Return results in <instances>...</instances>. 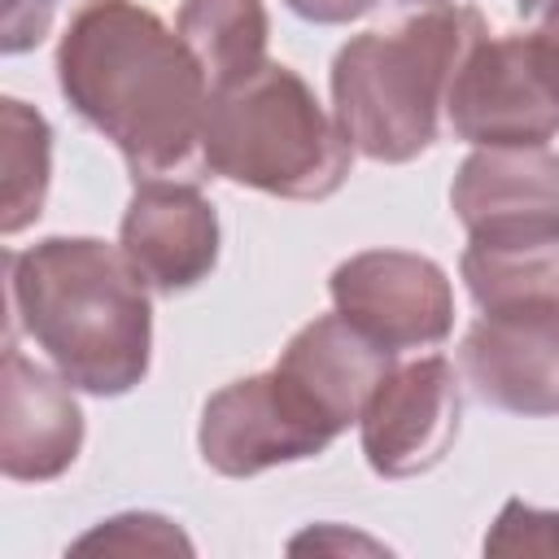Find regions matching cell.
<instances>
[{
    "instance_id": "ffe728a7",
    "label": "cell",
    "mask_w": 559,
    "mask_h": 559,
    "mask_svg": "<svg viewBox=\"0 0 559 559\" xmlns=\"http://www.w3.org/2000/svg\"><path fill=\"white\" fill-rule=\"evenodd\" d=\"M301 22H314V26H345V22H358L367 17L380 0H284Z\"/></svg>"
},
{
    "instance_id": "ac0fdd59",
    "label": "cell",
    "mask_w": 559,
    "mask_h": 559,
    "mask_svg": "<svg viewBox=\"0 0 559 559\" xmlns=\"http://www.w3.org/2000/svg\"><path fill=\"white\" fill-rule=\"evenodd\" d=\"M489 555H559V511H542L533 502L511 498L489 537H485Z\"/></svg>"
},
{
    "instance_id": "8fae6325",
    "label": "cell",
    "mask_w": 559,
    "mask_h": 559,
    "mask_svg": "<svg viewBox=\"0 0 559 559\" xmlns=\"http://www.w3.org/2000/svg\"><path fill=\"white\" fill-rule=\"evenodd\" d=\"M83 450L74 384L31 362L13 341L0 362V472L9 480H57Z\"/></svg>"
},
{
    "instance_id": "4fadbf2b",
    "label": "cell",
    "mask_w": 559,
    "mask_h": 559,
    "mask_svg": "<svg viewBox=\"0 0 559 559\" xmlns=\"http://www.w3.org/2000/svg\"><path fill=\"white\" fill-rule=\"evenodd\" d=\"M397 362V354L380 349L371 336H362L349 319L319 314L306 328L293 332V341L280 354V371H288L341 428L358 424L371 389L380 384V376Z\"/></svg>"
},
{
    "instance_id": "8992f818",
    "label": "cell",
    "mask_w": 559,
    "mask_h": 559,
    "mask_svg": "<svg viewBox=\"0 0 559 559\" xmlns=\"http://www.w3.org/2000/svg\"><path fill=\"white\" fill-rule=\"evenodd\" d=\"M345 428L280 367L223 384L197 428L205 467L231 480L323 454Z\"/></svg>"
},
{
    "instance_id": "7a4b0ae2",
    "label": "cell",
    "mask_w": 559,
    "mask_h": 559,
    "mask_svg": "<svg viewBox=\"0 0 559 559\" xmlns=\"http://www.w3.org/2000/svg\"><path fill=\"white\" fill-rule=\"evenodd\" d=\"M9 332L35 349L79 393L122 397L148 376L153 301L122 249L96 236H44L4 253Z\"/></svg>"
},
{
    "instance_id": "277c9868",
    "label": "cell",
    "mask_w": 559,
    "mask_h": 559,
    "mask_svg": "<svg viewBox=\"0 0 559 559\" xmlns=\"http://www.w3.org/2000/svg\"><path fill=\"white\" fill-rule=\"evenodd\" d=\"M205 170L284 201H323L349 179L354 148L336 118L314 100L310 83L266 61L249 79L210 92Z\"/></svg>"
},
{
    "instance_id": "603a6c76",
    "label": "cell",
    "mask_w": 559,
    "mask_h": 559,
    "mask_svg": "<svg viewBox=\"0 0 559 559\" xmlns=\"http://www.w3.org/2000/svg\"><path fill=\"white\" fill-rule=\"evenodd\" d=\"M419 4H445V0H419Z\"/></svg>"
},
{
    "instance_id": "44dd1931",
    "label": "cell",
    "mask_w": 559,
    "mask_h": 559,
    "mask_svg": "<svg viewBox=\"0 0 559 559\" xmlns=\"http://www.w3.org/2000/svg\"><path fill=\"white\" fill-rule=\"evenodd\" d=\"M515 13H520V17H542V22H550V17L559 13V0H515Z\"/></svg>"
},
{
    "instance_id": "e0dca14e",
    "label": "cell",
    "mask_w": 559,
    "mask_h": 559,
    "mask_svg": "<svg viewBox=\"0 0 559 559\" xmlns=\"http://www.w3.org/2000/svg\"><path fill=\"white\" fill-rule=\"evenodd\" d=\"M70 550L87 555V550H114V555H192V542L183 537V528L166 515L153 511H122L100 520L92 533H83Z\"/></svg>"
},
{
    "instance_id": "9c48e42d",
    "label": "cell",
    "mask_w": 559,
    "mask_h": 559,
    "mask_svg": "<svg viewBox=\"0 0 559 559\" xmlns=\"http://www.w3.org/2000/svg\"><path fill=\"white\" fill-rule=\"evenodd\" d=\"M472 393L507 415H559V297L480 310L459 349Z\"/></svg>"
},
{
    "instance_id": "30bf717a",
    "label": "cell",
    "mask_w": 559,
    "mask_h": 559,
    "mask_svg": "<svg viewBox=\"0 0 559 559\" xmlns=\"http://www.w3.org/2000/svg\"><path fill=\"white\" fill-rule=\"evenodd\" d=\"M118 249L153 293H188L218 262V214L197 183L135 179L118 227Z\"/></svg>"
},
{
    "instance_id": "5bb4252c",
    "label": "cell",
    "mask_w": 559,
    "mask_h": 559,
    "mask_svg": "<svg viewBox=\"0 0 559 559\" xmlns=\"http://www.w3.org/2000/svg\"><path fill=\"white\" fill-rule=\"evenodd\" d=\"M459 271L480 310L559 297V227L472 231Z\"/></svg>"
},
{
    "instance_id": "2e32d148",
    "label": "cell",
    "mask_w": 559,
    "mask_h": 559,
    "mask_svg": "<svg viewBox=\"0 0 559 559\" xmlns=\"http://www.w3.org/2000/svg\"><path fill=\"white\" fill-rule=\"evenodd\" d=\"M0 175H4V210L0 231H26L48 201L52 179V127L39 109L17 96L0 100Z\"/></svg>"
},
{
    "instance_id": "52a82bcc",
    "label": "cell",
    "mask_w": 559,
    "mask_h": 559,
    "mask_svg": "<svg viewBox=\"0 0 559 559\" xmlns=\"http://www.w3.org/2000/svg\"><path fill=\"white\" fill-rule=\"evenodd\" d=\"M328 293L332 310L389 354L432 349L454 328L450 275L424 253L362 249L332 271Z\"/></svg>"
},
{
    "instance_id": "9a60e30c",
    "label": "cell",
    "mask_w": 559,
    "mask_h": 559,
    "mask_svg": "<svg viewBox=\"0 0 559 559\" xmlns=\"http://www.w3.org/2000/svg\"><path fill=\"white\" fill-rule=\"evenodd\" d=\"M175 31L205 70L210 92L266 66L271 17L262 0H183Z\"/></svg>"
},
{
    "instance_id": "3957f363",
    "label": "cell",
    "mask_w": 559,
    "mask_h": 559,
    "mask_svg": "<svg viewBox=\"0 0 559 559\" xmlns=\"http://www.w3.org/2000/svg\"><path fill=\"white\" fill-rule=\"evenodd\" d=\"M485 17L467 4H432L397 31H362L332 57V118L367 162L402 166L432 148L445 92Z\"/></svg>"
},
{
    "instance_id": "5b68a950",
    "label": "cell",
    "mask_w": 559,
    "mask_h": 559,
    "mask_svg": "<svg viewBox=\"0 0 559 559\" xmlns=\"http://www.w3.org/2000/svg\"><path fill=\"white\" fill-rule=\"evenodd\" d=\"M450 131L476 148H524L559 135V39L546 31L476 39L445 92Z\"/></svg>"
},
{
    "instance_id": "6da1fadb",
    "label": "cell",
    "mask_w": 559,
    "mask_h": 559,
    "mask_svg": "<svg viewBox=\"0 0 559 559\" xmlns=\"http://www.w3.org/2000/svg\"><path fill=\"white\" fill-rule=\"evenodd\" d=\"M57 87L122 153L135 179H179L205 166L210 79L153 9L83 0L57 44Z\"/></svg>"
},
{
    "instance_id": "7402d4cb",
    "label": "cell",
    "mask_w": 559,
    "mask_h": 559,
    "mask_svg": "<svg viewBox=\"0 0 559 559\" xmlns=\"http://www.w3.org/2000/svg\"><path fill=\"white\" fill-rule=\"evenodd\" d=\"M546 35H555V39H559V13H555V17L546 22Z\"/></svg>"
},
{
    "instance_id": "ba28073f",
    "label": "cell",
    "mask_w": 559,
    "mask_h": 559,
    "mask_svg": "<svg viewBox=\"0 0 559 559\" xmlns=\"http://www.w3.org/2000/svg\"><path fill=\"white\" fill-rule=\"evenodd\" d=\"M463 389L441 354L393 362L358 415V441L376 476L411 480L432 472L459 441Z\"/></svg>"
},
{
    "instance_id": "d6986e66",
    "label": "cell",
    "mask_w": 559,
    "mask_h": 559,
    "mask_svg": "<svg viewBox=\"0 0 559 559\" xmlns=\"http://www.w3.org/2000/svg\"><path fill=\"white\" fill-rule=\"evenodd\" d=\"M52 13H57V0H4V22H0V48L13 57V52H26L35 48L48 26H52Z\"/></svg>"
},
{
    "instance_id": "7c38bea8",
    "label": "cell",
    "mask_w": 559,
    "mask_h": 559,
    "mask_svg": "<svg viewBox=\"0 0 559 559\" xmlns=\"http://www.w3.org/2000/svg\"><path fill=\"white\" fill-rule=\"evenodd\" d=\"M450 210L467 236L559 227V153L546 144L467 153L450 183Z\"/></svg>"
}]
</instances>
